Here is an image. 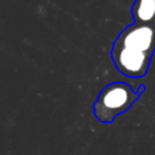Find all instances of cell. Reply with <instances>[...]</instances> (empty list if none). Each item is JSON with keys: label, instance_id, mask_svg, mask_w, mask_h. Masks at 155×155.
Listing matches in <instances>:
<instances>
[{"label": "cell", "instance_id": "1", "mask_svg": "<svg viewBox=\"0 0 155 155\" xmlns=\"http://www.w3.org/2000/svg\"><path fill=\"white\" fill-rule=\"evenodd\" d=\"M155 53V24L127 25L115 39L110 56L116 69L132 79L145 76Z\"/></svg>", "mask_w": 155, "mask_h": 155}, {"label": "cell", "instance_id": "2", "mask_svg": "<svg viewBox=\"0 0 155 155\" xmlns=\"http://www.w3.org/2000/svg\"><path fill=\"white\" fill-rule=\"evenodd\" d=\"M145 91V86L140 85L134 91L124 81H114L108 84L98 94L93 103V114L96 119L104 124H111L116 116L126 113Z\"/></svg>", "mask_w": 155, "mask_h": 155}, {"label": "cell", "instance_id": "3", "mask_svg": "<svg viewBox=\"0 0 155 155\" xmlns=\"http://www.w3.org/2000/svg\"><path fill=\"white\" fill-rule=\"evenodd\" d=\"M131 12L134 23L155 24V0H134Z\"/></svg>", "mask_w": 155, "mask_h": 155}]
</instances>
